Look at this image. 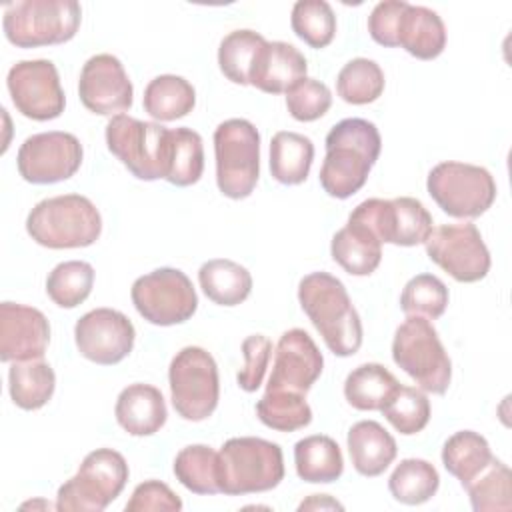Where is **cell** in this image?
<instances>
[{
	"instance_id": "obj_1",
	"label": "cell",
	"mask_w": 512,
	"mask_h": 512,
	"mask_svg": "<svg viewBox=\"0 0 512 512\" xmlns=\"http://www.w3.org/2000/svg\"><path fill=\"white\" fill-rule=\"evenodd\" d=\"M320 184L332 198H350L368 180L382 148L378 128L364 118H344L326 134Z\"/></svg>"
},
{
	"instance_id": "obj_2",
	"label": "cell",
	"mask_w": 512,
	"mask_h": 512,
	"mask_svg": "<svg viewBox=\"0 0 512 512\" xmlns=\"http://www.w3.org/2000/svg\"><path fill=\"white\" fill-rule=\"evenodd\" d=\"M304 314L336 356H352L362 346V322L346 286L328 272H312L298 284Z\"/></svg>"
},
{
	"instance_id": "obj_3",
	"label": "cell",
	"mask_w": 512,
	"mask_h": 512,
	"mask_svg": "<svg viewBox=\"0 0 512 512\" xmlns=\"http://www.w3.org/2000/svg\"><path fill=\"white\" fill-rule=\"evenodd\" d=\"M30 238L46 248H84L102 232L98 208L82 194H62L40 200L26 218Z\"/></svg>"
},
{
	"instance_id": "obj_4",
	"label": "cell",
	"mask_w": 512,
	"mask_h": 512,
	"mask_svg": "<svg viewBox=\"0 0 512 512\" xmlns=\"http://www.w3.org/2000/svg\"><path fill=\"white\" fill-rule=\"evenodd\" d=\"M284 478V456L276 442L240 436L230 438L218 452L220 492L244 496L268 492Z\"/></svg>"
},
{
	"instance_id": "obj_5",
	"label": "cell",
	"mask_w": 512,
	"mask_h": 512,
	"mask_svg": "<svg viewBox=\"0 0 512 512\" xmlns=\"http://www.w3.org/2000/svg\"><path fill=\"white\" fill-rule=\"evenodd\" d=\"M80 20L82 8L74 0H18L4 6L2 28L10 44L38 48L72 40Z\"/></svg>"
},
{
	"instance_id": "obj_6",
	"label": "cell",
	"mask_w": 512,
	"mask_h": 512,
	"mask_svg": "<svg viewBox=\"0 0 512 512\" xmlns=\"http://www.w3.org/2000/svg\"><path fill=\"white\" fill-rule=\"evenodd\" d=\"M392 358L424 392L444 394L452 378V362L430 320L408 316L394 332Z\"/></svg>"
},
{
	"instance_id": "obj_7",
	"label": "cell",
	"mask_w": 512,
	"mask_h": 512,
	"mask_svg": "<svg viewBox=\"0 0 512 512\" xmlns=\"http://www.w3.org/2000/svg\"><path fill=\"white\" fill-rule=\"evenodd\" d=\"M128 482V464L112 448H96L82 460L78 472L56 494L60 512H100L120 496Z\"/></svg>"
},
{
	"instance_id": "obj_8",
	"label": "cell",
	"mask_w": 512,
	"mask_h": 512,
	"mask_svg": "<svg viewBox=\"0 0 512 512\" xmlns=\"http://www.w3.org/2000/svg\"><path fill=\"white\" fill-rule=\"evenodd\" d=\"M170 132L158 122L116 114L106 124V144L132 176L140 180H166Z\"/></svg>"
},
{
	"instance_id": "obj_9",
	"label": "cell",
	"mask_w": 512,
	"mask_h": 512,
	"mask_svg": "<svg viewBox=\"0 0 512 512\" xmlns=\"http://www.w3.org/2000/svg\"><path fill=\"white\" fill-rule=\"evenodd\" d=\"M216 184L218 190L242 200L252 194L260 176V134L244 118H230L214 130Z\"/></svg>"
},
{
	"instance_id": "obj_10",
	"label": "cell",
	"mask_w": 512,
	"mask_h": 512,
	"mask_svg": "<svg viewBox=\"0 0 512 512\" xmlns=\"http://www.w3.org/2000/svg\"><path fill=\"white\" fill-rule=\"evenodd\" d=\"M170 400L178 416L200 422L212 416L220 398L218 366L210 352L200 346H186L168 368Z\"/></svg>"
},
{
	"instance_id": "obj_11",
	"label": "cell",
	"mask_w": 512,
	"mask_h": 512,
	"mask_svg": "<svg viewBox=\"0 0 512 512\" xmlns=\"http://www.w3.org/2000/svg\"><path fill=\"white\" fill-rule=\"evenodd\" d=\"M432 200L452 218H478L496 200V182L492 174L476 164L440 162L426 180Z\"/></svg>"
},
{
	"instance_id": "obj_12",
	"label": "cell",
	"mask_w": 512,
	"mask_h": 512,
	"mask_svg": "<svg viewBox=\"0 0 512 512\" xmlns=\"http://www.w3.org/2000/svg\"><path fill=\"white\" fill-rule=\"evenodd\" d=\"M130 296L138 314L156 326L182 324L198 308L196 290L178 268H156L136 278Z\"/></svg>"
},
{
	"instance_id": "obj_13",
	"label": "cell",
	"mask_w": 512,
	"mask_h": 512,
	"mask_svg": "<svg viewBox=\"0 0 512 512\" xmlns=\"http://www.w3.org/2000/svg\"><path fill=\"white\" fill-rule=\"evenodd\" d=\"M348 222H356L380 242L396 246L424 244L432 232V214L412 196L368 198L350 212Z\"/></svg>"
},
{
	"instance_id": "obj_14",
	"label": "cell",
	"mask_w": 512,
	"mask_h": 512,
	"mask_svg": "<svg viewBox=\"0 0 512 512\" xmlns=\"http://www.w3.org/2000/svg\"><path fill=\"white\" fill-rule=\"evenodd\" d=\"M424 246L428 258L458 282H478L490 270V252L470 222L432 228Z\"/></svg>"
},
{
	"instance_id": "obj_15",
	"label": "cell",
	"mask_w": 512,
	"mask_h": 512,
	"mask_svg": "<svg viewBox=\"0 0 512 512\" xmlns=\"http://www.w3.org/2000/svg\"><path fill=\"white\" fill-rule=\"evenodd\" d=\"M82 144L70 132H40L28 136L18 148L16 166L32 184H54L72 178L82 164Z\"/></svg>"
},
{
	"instance_id": "obj_16",
	"label": "cell",
	"mask_w": 512,
	"mask_h": 512,
	"mask_svg": "<svg viewBox=\"0 0 512 512\" xmlns=\"http://www.w3.org/2000/svg\"><path fill=\"white\" fill-rule=\"evenodd\" d=\"M6 84L16 110L30 120L46 122L64 112V90L50 60L16 62L8 72Z\"/></svg>"
},
{
	"instance_id": "obj_17",
	"label": "cell",
	"mask_w": 512,
	"mask_h": 512,
	"mask_svg": "<svg viewBox=\"0 0 512 512\" xmlns=\"http://www.w3.org/2000/svg\"><path fill=\"white\" fill-rule=\"evenodd\" d=\"M134 338V324L114 308L90 310L74 326L78 352L86 360L102 366L122 362L132 352Z\"/></svg>"
},
{
	"instance_id": "obj_18",
	"label": "cell",
	"mask_w": 512,
	"mask_h": 512,
	"mask_svg": "<svg viewBox=\"0 0 512 512\" xmlns=\"http://www.w3.org/2000/svg\"><path fill=\"white\" fill-rule=\"evenodd\" d=\"M324 358L312 340V336L302 328L286 330L274 350L272 374L268 378L266 390H282L304 394L320 378Z\"/></svg>"
},
{
	"instance_id": "obj_19",
	"label": "cell",
	"mask_w": 512,
	"mask_h": 512,
	"mask_svg": "<svg viewBox=\"0 0 512 512\" xmlns=\"http://www.w3.org/2000/svg\"><path fill=\"white\" fill-rule=\"evenodd\" d=\"M78 94L90 112L100 116H116L130 110L134 88L116 56L96 54L82 66Z\"/></svg>"
},
{
	"instance_id": "obj_20",
	"label": "cell",
	"mask_w": 512,
	"mask_h": 512,
	"mask_svg": "<svg viewBox=\"0 0 512 512\" xmlns=\"http://www.w3.org/2000/svg\"><path fill=\"white\" fill-rule=\"evenodd\" d=\"M50 342L46 316L32 306L0 304V360L26 362L44 356Z\"/></svg>"
},
{
	"instance_id": "obj_21",
	"label": "cell",
	"mask_w": 512,
	"mask_h": 512,
	"mask_svg": "<svg viewBox=\"0 0 512 512\" xmlns=\"http://www.w3.org/2000/svg\"><path fill=\"white\" fill-rule=\"evenodd\" d=\"M308 62L304 54L288 42H264L252 70L250 84L266 94H286L296 82L306 78Z\"/></svg>"
},
{
	"instance_id": "obj_22",
	"label": "cell",
	"mask_w": 512,
	"mask_h": 512,
	"mask_svg": "<svg viewBox=\"0 0 512 512\" xmlns=\"http://www.w3.org/2000/svg\"><path fill=\"white\" fill-rule=\"evenodd\" d=\"M114 414L116 422L132 436H152L168 418L162 392L156 386L142 382L130 384L118 394Z\"/></svg>"
},
{
	"instance_id": "obj_23",
	"label": "cell",
	"mask_w": 512,
	"mask_h": 512,
	"mask_svg": "<svg viewBox=\"0 0 512 512\" xmlns=\"http://www.w3.org/2000/svg\"><path fill=\"white\" fill-rule=\"evenodd\" d=\"M348 454L358 474L380 476L396 458V440L376 420H360L348 430Z\"/></svg>"
},
{
	"instance_id": "obj_24",
	"label": "cell",
	"mask_w": 512,
	"mask_h": 512,
	"mask_svg": "<svg viewBox=\"0 0 512 512\" xmlns=\"http://www.w3.org/2000/svg\"><path fill=\"white\" fill-rule=\"evenodd\" d=\"M398 46L418 60H434L446 46L442 18L426 6L408 4L398 26Z\"/></svg>"
},
{
	"instance_id": "obj_25",
	"label": "cell",
	"mask_w": 512,
	"mask_h": 512,
	"mask_svg": "<svg viewBox=\"0 0 512 512\" xmlns=\"http://www.w3.org/2000/svg\"><path fill=\"white\" fill-rule=\"evenodd\" d=\"M330 254L352 276H370L382 260V242L364 226L348 222L332 236Z\"/></svg>"
},
{
	"instance_id": "obj_26",
	"label": "cell",
	"mask_w": 512,
	"mask_h": 512,
	"mask_svg": "<svg viewBox=\"0 0 512 512\" xmlns=\"http://www.w3.org/2000/svg\"><path fill=\"white\" fill-rule=\"evenodd\" d=\"M296 474L312 484H328L342 476L344 458L334 438L326 434H312L294 446Z\"/></svg>"
},
{
	"instance_id": "obj_27",
	"label": "cell",
	"mask_w": 512,
	"mask_h": 512,
	"mask_svg": "<svg viewBox=\"0 0 512 512\" xmlns=\"http://www.w3.org/2000/svg\"><path fill=\"white\" fill-rule=\"evenodd\" d=\"M198 282L202 292L220 306H236L250 296V272L228 258H214L200 266Z\"/></svg>"
},
{
	"instance_id": "obj_28",
	"label": "cell",
	"mask_w": 512,
	"mask_h": 512,
	"mask_svg": "<svg viewBox=\"0 0 512 512\" xmlns=\"http://www.w3.org/2000/svg\"><path fill=\"white\" fill-rule=\"evenodd\" d=\"M314 160V144L298 132H276L270 140V172L286 186L302 184Z\"/></svg>"
},
{
	"instance_id": "obj_29",
	"label": "cell",
	"mask_w": 512,
	"mask_h": 512,
	"mask_svg": "<svg viewBox=\"0 0 512 512\" xmlns=\"http://www.w3.org/2000/svg\"><path fill=\"white\" fill-rule=\"evenodd\" d=\"M398 386L400 382L386 366L366 362L346 376L344 396L352 408L374 412L384 408V404L390 400Z\"/></svg>"
},
{
	"instance_id": "obj_30",
	"label": "cell",
	"mask_w": 512,
	"mask_h": 512,
	"mask_svg": "<svg viewBox=\"0 0 512 512\" xmlns=\"http://www.w3.org/2000/svg\"><path fill=\"white\" fill-rule=\"evenodd\" d=\"M144 110L158 122H172L192 112L196 104L194 86L176 74H162L148 82L142 98Z\"/></svg>"
},
{
	"instance_id": "obj_31",
	"label": "cell",
	"mask_w": 512,
	"mask_h": 512,
	"mask_svg": "<svg viewBox=\"0 0 512 512\" xmlns=\"http://www.w3.org/2000/svg\"><path fill=\"white\" fill-rule=\"evenodd\" d=\"M56 374L42 358L12 362L8 370V390L12 402L22 410L42 408L54 394Z\"/></svg>"
},
{
	"instance_id": "obj_32",
	"label": "cell",
	"mask_w": 512,
	"mask_h": 512,
	"mask_svg": "<svg viewBox=\"0 0 512 512\" xmlns=\"http://www.w3.org/2000/svg\"><path fill=\"white\" fill-rule=\"evenodd\" d=\"M494 458L488 442L474 430H460L452 434L442 446L444 468L460 480L462 488L472 482Z\"/></svg>"
},
{
	"instance_id": "obj_33",
	"label": "cell",
	"mask_w": 512,
	"mask_h": 512,
	"mask_svg": "<svg viewBox=\"0 0 512 512\" xmlns=\"http://www.w3.org/2000/svg\"><path fill=\"white\" fill-rule=\"evenodd\" d=\"M440 486L438 470L422 458L402 460L388 478V490L394 500L416 506L428 502Z\"/></svg>"
},
{
	"instance_id": "obj_34",
	"label": "cell",
	"mask_w": 512,
	"mask_h": 512,
	"mask_svg": "<svg viewBox=\"0 0 512 512\" xmlns=\"http://www.w3.org/2000/svg\"><path fill=\"white\" fill-rule=\"evenodd\" d=\"M174 476L194 494H218V452L206 444H190L174 458Z\"/></svg>"
},
{
	"instance_id": "obj_35",
	"label": "cell",
	"mask_w": 512,
	"mask_h": 512,
	"mask_svg": "<svg viewBox=\"0 0 512 512\" xmlns=\"http://www.w3.org/2000/svg\"><path fill=\"white\" fill-rule=\"evenodd\" d=\"M204 172L202 136L192 128H174L170 132V158L166 180L174 186H192Z\"/></svg>"
},
{
	"instance_id": "obj_36",
	"label": "cell",
	"mask_w": 512,
	"mask_h": 512,
	"mask_svg": "<svg viewBox=\"0 0 512 512\" xmlns=\"http://www.w3.org/2000/svg\"><path fill=\"white\" fill-rule=\"evenodd\" d=\"M256 414L262 424L278 432H294L312 422V408L304 394L266 390L256 402Z\"/></svg>"
},
{
	"instance_id": "obj_37",
	"label": "cell",
	"mask_w": 512,
	"mask_h": 512,
	"mask_svg": "<svg viewBox=\"0 0 512 512\" xmlns=\"http://www.w3.org/2000/svg\"><path fill=\"white\" fill-rule=\"evenodd\" d=\"M512 474L496 456L490 464L464 488L476 512H508L512 508Z\"/></svg>"
},
{
	"instance_id": "obj_38",
	"label": "cell",
	"mask_w": 512,
	"mask_h": 512,
	"mask_svg": "<svg viewBox=\"0 0 512 512\" xmlns=\"http://www.w3.org/2000/svg\"><path fill=\"white\" fill-rule=\"evenodd\" d=\"M94 286V268L84 260L60 262L46 278V294L60 308H76Z\"/></svg>"
},
{
	"instance_id": "obj_39",
	"label": "cell",
	"mask_w": 512,
	"mask_h": 512,
	"mask_svg": "<svg viewBox=\"0 0 512 512\" xmlns=\"http://www.w3.org/2000/svg\"><path fill=\"white\" fill-rule=\"evenodd\" d=\"M264 42V36L254 30H232L226 34L218 48V66L222 74L234 84H250V70Z\"/></svg>"
},
{
	"instance_id": "obj_40",
	"label": "cell",
	"mask_w": 512,
	"mask_h": 512,
	"mask_svg": "<svg viewBox=\"0 0 512 512\" xmlns=\"http://www.w3.org/2000/svg\"><path fill=\"white\" fill-rule=\"evenodd\" d=\"M336 92L348 104H370L384 92V72L374 60L354 58L338 72Z\"/></svg>"
},
{
	"instance_id": "obj_41",
	"label": "cell",
	"mask_w": 512,
	"mask_h": 512,
	"mask_svg": "<svg viewBox=\"0 0 512 512\" xmlns=\"http://www.w3.org/2000/svg\"><path fill=\"white\" fill-rule=\"evenodd\" d=\"M290 24L294 34L310 48H326L336 34V16L324 0H298L292 8Z\"/></svg>"
},
{
	"instance_id": "obj_42",
	"label": "cell",
	"mask_w": 512,
	"mask_h": 512,
	"mask_svg": "<svg viewBox=\"0 0 512 512\" xmlns=\"http://www.w3.org/2000/svg\"><path fill=\"white\" fill-rule=\"evenodd\" d=\"M380 412L396 432L412 436L426 428L430 420V400L420 388L400 384Z\"/></svg>"
},
{
	"instance_id": "obj_43",
	"label": "cell",
	"mask_w": 512,
	"mask_h": 512,
	"mask_svg": "<svg viewBox=\"0 0 512 512\" xmlns=\"http://www.w3.org/2000/svg\"><path fill=\"white\" fill-rule=\"evenodd\" d=\"M448 306V288L434 274H418L410 278L400 294V308L406 316L436 320Z\"/></svg>"
},
{
	"instance_id": "obj_44",
	"label": "cell",
	"mask_w": 512,
	"mask_h": 512,
	"mask_svg": "<svg viewBox=\"0 0 512 512\" xmlns=\"http://www.w3.org/2000/svg\"><path fill=\"white\" fill-rule=\"evenodd\" d=\"M332 106L330 88L314 78H302L286 92V108L292 118L300 122H314L322 118Z\"/></svg>"
},
{
	"instance_id": "obj_45",
	"label": "cell",
	"mask_w": 512,
	"mask_h": 512,
	"mask_svg": "<svg viewBox=\"0 0 512 512\" xmlns=\"http://www.w3.org/2000/svg\"><path fill=\"white\" fill-rule=\"evenodd\" d=\"M244 366L238 372V386L246 392H256L264 380L270 356L272 342L262 334H252L242 342Z\"/></svg>"
},
{
	"instance_id": "obj_46",
	"label": "cell",
	"mask_w": 512,
	"mask_h": 512,
	"mask_svg": "<svg viewBox=\"0 0 512 512\" xmlns=\"http://www.w3.org/2000/svg\"><path fill=\"white\" fill-rule=\"evenodd\" d=\"M406 6L408 2L404 0H384L372 8L368 16V32L374 42L390 48L398 46V26Z\"/></svg>"
},
{
	"instance_id": "obj_47",
	"label": "cell",
	"mask_w": 512,
	"mask_h": 512,
	"mask_svg": "<svg viewBox=\"0 0 512 512\" xmlns=\"http://www.w3.org/2000/svg\"><path fill=\"white\" fill-rule=\"evenodd\" d=\"M146 510H182V500L172 492V488L160 480H146L138 484L126 502V512H146Z\"/></svg>"
},
{
	"instance_id": "obj_48",
	"label": "cell",
	"mask_w": 512,
	"mask_h": 512,
	"mask_svg": "<svg viewBox=\"0 0 512 512\" xmlns=\"http://www.w3.org/2000/svg\"><path fill=\"white\" fill-rule=\"evenodd\" d=\"M298 508L300 510H304V508H342V504L332 500L328 494H312L310 500L302 502Z\"/></svg>"
}]
</instances>
